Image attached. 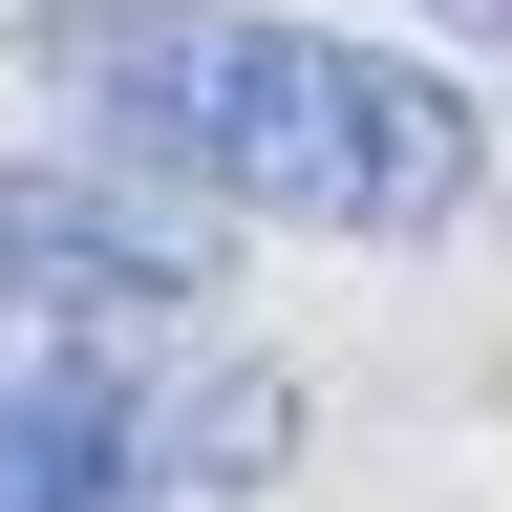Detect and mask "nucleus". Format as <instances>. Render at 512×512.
<instances>
[{
	"instance_id": "1",
	"label": "nucleus",
	"mask_w": 512,
	"mask_h": 512,
	"mask_svg": "<svg viewBox=\"0 0 512 512\" xmlns=\"http://www.w3.org/2000/svg\"><path fill=\"white\" fill-rule=\"evenodd\" d=\"M64 107H107L128 171H192L299 235H448L470 214V86L342 22H256V0H86L43 43Z\"/></svg>"
},
{
	"instance_id": "5",
	"label": "nucleus",
	"mask_w": 512,
	"mask_h": 512,
	"mask_svg": "<svg viewBox=\"0 0 512 512\" xmlns=\"http://www.w3.org/2000/svg\"><path fill=\"white\" fill-rule=\"evenodd\" d=\"M448 22H470V43H512V0H448Z\"/></svg>"
},
{
	"instance_id": "2",
	"label": "nucleus",
	"mask_w": 512,
	"mask_h": 512,
	"mask_svg": "<svg viewBox=\"0 0 512 512\" xmlns=\"http://www.w3.org/2000/svg\"><path fill=\"white\" fill-rule=\"evenodd\" d=\"M214 299V235L150 214L128 171H64V150H0V320L22 342H171V320Z\"/></svg>"
},
{
	"instance_id": "3",
	"label": "nucleus",
	"mask_w": 512,
	"mask_h": 512,
	"mask_svg": "<svg viewBox=\"0 0 512 512\" xmlns=\"http://www.w3.org/2000/svg\"><path fill=\"white\" fill-rule=\"evenodd\" d=\"M0 512H171V470H150V384H107V363L0 384Z\"/></svg>"
},
{
	"instance_id": "4",
	"label": "nucleus",
	"mask_w": 512,
	"mask_h": 512,
	"mask_svg": "<svg viewBox=\"0 0 512 512\" xmlns=\"http://www.w3.org/2000/svg\"><path fill=\"white\" fill-rule=\"evenodd\" d=\"M278 427H299L278 384H256V363H214L192 406H150V470H171V491H256V448H278Z\"/></svg>"
}]
</instances>
